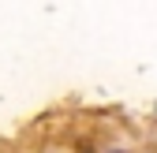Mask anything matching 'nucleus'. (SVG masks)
Returning <instances> with one entry per match:
<instances>
[{
  "label": "nucleus",
  "instance_id": "f257e3e1",
  "mask_svg": "<svg viewBox=\"0 0 157 153\" xmlns=\"http://www.w3.org/2000/svg\"><path fill=\"white\" fill-rule=\"evenodd\" d=\"M94 153H131V149H124V146H101V149H94Z\"/></svg>",
  "mask_w": 157,
  "mask_h": 153
}]
</instances>
